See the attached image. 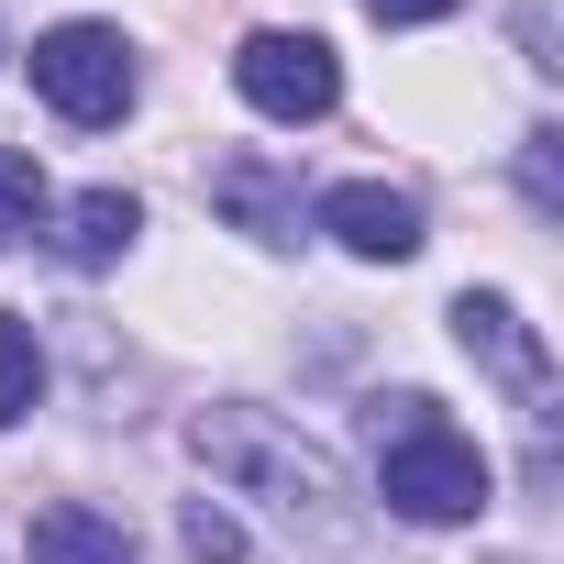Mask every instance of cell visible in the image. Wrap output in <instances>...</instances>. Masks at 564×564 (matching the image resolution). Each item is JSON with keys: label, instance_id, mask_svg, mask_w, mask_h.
Returning <instances> with one entry per match:
<instances>
[{"label": "cell", "instance_id": "cell-1", "mask_svg": "<svg viewBox=\"0 0 564 564\" xmlns=\"http://www.w3.org/2000/svg\"><path fill=\"white\" fill-rule=\"evenodd\" d=\"M188 443H199V465H210V476H232L243 498H265L289 531H322V542H344V531H355L333 454H322V443H300L276 410H199V421H188Z\"/></svg>", "mask_w": 564, "mask_h": 564}, {"label": "cell", "instance_id": "cell-2", "mask_svg": "<svg viewBox=\"0 0 564 564\" xmlns=\"http://www.w3.org/2000/svg\"><path fill=\"white\" fill-rule=\"evenodd\" d=\"M366 432H377V498L399 509V520H421V531H443V520H476L487 509V454L421 399V388H399V399H377L366 410Z\"/></svg>", "mask_w": 564, "mask_h": 564}, {"label": "cell", "instance_id": "cell-3", "mask_svg": "<svg viewBox=\"0 0 564 564\" xmlns=\"http://www.w3.org/2000/svg\"><path fill=\"white\" fill-rule=\"evenodd\" d=\"M34 89L67 111V122H122L133 111V45L111 23H56L34 45Z\"/></svg>", "mask_w": 564, "mask_h": 564}, {"label": "cell", "instance_id": "cell-4", "mask_svg": "<svg viewBox=\"0 0 564 564\" xmlns=\"http://www.w3.org/2000/svg\"><path fill=\"white\" fill-rule=\"evenodd\" d=\"M232 89H243L265 122H322V111L344 100V67H333V45H322V34H243Z\"/></svg>", "mask_w": 564, "mask_h": 564}, {"label": "cell", "instance_id": "cell-5", "mask_svg": "<svg viewBox=\"0 0 564 564\" xmlns=\"http://www.w3.org/2000/svg\"><path fill=\"white\" fill-rule=\"evenodd\" d=\"M454 344H465L509 399H531V421H542V399H553V355H542V333H531L498 289H465V300H454Z\"/></svg>", "mask_w": 564, "mask_h": 564}, {"label": "cell", "instance_id": "cell-6", "mask_svg": "<svg viewBox=\"0 0 564 564\" xmlns=\"http://www.w3.org/2000/svg\"><path fill=\"white\" fill-rule=\"evenodd\" d=\"M322 232H333L344 254H366V265H410V254H421V199L388 188V177H355V188L322 199Z\"/></svg>", "mask_w": 564, "mask_h": 564}, {"label": "cell", "instance_id": "cell-7", "mask_svg": "<svg viewBox=\"0 0 564 564\" xmlns=\"http://www.w3.org/2000/svg\"><path fill=\"white\" fill-rule=\"evenodd\" d=\"M23 564H133V531L111 509H89V498H56V509H34Z\"/></svg>", "mask_w": 564, "mask_h": 564}, {"label": "cell", "instance_id": "cell-8", "mask_svg": "<svg viewBox=\"0 0 564 564\" xmlns=\"http://www.w3.org/2000/svg\"><path fill=\"white\" fill-rule=\"evenodd\" d=\"M144 232V210H133V188H89V199H67L56 210V254L78 265V276H100V265H122V243Z\"/></svg>", "mask_w": 564, "mask_h": 564}, {"label": "cell", "instance_id": "cell-9", "mask_svg": "<svg viewBox=\"0 0 564 564\" xmlns=\"http://www.w3.org/2000/svg\"><path fill=\"white\" fill-rule=\"evenodd\" d=\"M210 199H221L243 232H265V243H289V232H300V199L276 188L265 166H221V177H210Z\"/></svg>", "mask_w": 564, "mask_h": 564}, {"label": "cell", "instance_id": "cell-10", "mask_svg": "<svg viewBox=\"0 0 564 564\" xmlns=\"http://www.w3.org/2000/svg\"><path fill=\"white\" fill-rule=\"evenodd\" d=\"M34 399H45V344H34L23 311H0V432H12Z\"/></svg>", "mask_w": 564, "mask_h": 564}, {"label": "cell", "instance_id": "cell-11", "mask_svg": "<svg viewBox=\"0 0 564 564\" xmlns=\"http://www.w3.org/2000/svg\"><path fill=\"white\" fill-rule=\"evenodd\" d=\"M23 232H45V166L23 144H0V243H23Z\"/></svg>", "mask_w": 564, "mask_h": 564}, {"label": "cell", "instance_id": "cell-12", "mask_svg": "<svg viewBox=\"0 0 564 564\" xmlns=\"http://www.w3.org/2000/svg\"><path fill=\"white\" fill-rule=\"evenodd\" d=\"M177 531H188V553H199V564H243V520H232V509L188 498V520H177Z\"/></svg>", "mask_w": 564, "mask_h": 564}, {"label": "cell", "instance_id": "cell-13", "mask_svg": "<svg viewBox=\"0 0 564 564\" xmlns=\"http://www.w3.org/2000/svg\"><path fill=\"white\" fill-rule=\"evenodd\" d=\"M564 133H531L520 144V188H531V210H564V155H553Z\"/></svg>", "mask_w": 564, "mask_h": 564}, {"label": "cell", "instance_id": "cell-14", "mask_svg": "<svg viewBox=\"0 0 564 564\" xmlns=\"http://www.w3.org/2000/svg\"><path fill=\"white\" fill-rule=\"evenodd\" d=\"M366 12H377V23H443L454 0H366Z\"/></svg>", "mask_w": 564, "mask_h": 564}]
</instances>
